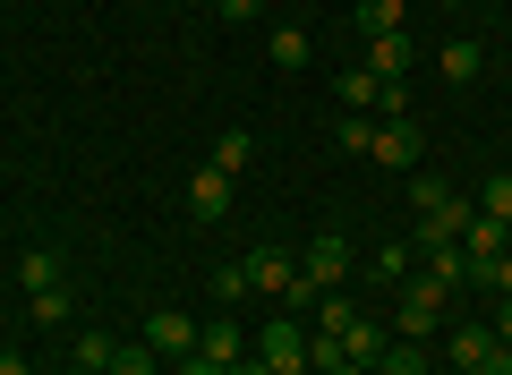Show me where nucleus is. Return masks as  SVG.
I'll use <instances>...</instances> for the list:
<instances>
[{
	"label": "nucleus",
	"instance_id": "9b49d317",
	"mask_svg": "<svg viewBox=\"0 0 512 375\" xmlns=\"http://www.w3.org/2000/svg\"><path fill=\"white\" fill-rule=\"evenodd\" d=\"M436 69H444V86H470V77L487 69V52H478L470 35H453V43H444V52H436Z\"/></svg>",
	"mask_w": 512,
	"mask_h": 375
},
{
	"label": "nucleus",
	"instance_id": "7ed1b4c3",
	"mask_svg": "<svg viewBox=\"0 0 512 375\" xmlns=\"http://www.w3.org/2000/svg\"><path fill=\"white\" fill-rule=\"evenodd\" d=\"M256 358H265V367H274V375L308 367V324H299V316H274V324H265V333H256Z\"/></svg>",
	"mask_w": 512,
	"mask_h": 375
},
{
	"label": "nucleus",
	"instance_id": "bb28decb",
	"mask_svg": "<svg viewBox=\"0 0 512 375\" xmlns=\"http://www.w3.org/2000/svg\"><path fill=\"white\" fill-rule=\"evenodd\" d=\"M111 350H120L111 333H77V367H94V375H103V367H111Z\"/></svg>",
	"mask_w": 512,
	"mask_h": 375
},
{
	"label": "nucleus",
	"instance_id": "0eeeda50",
	"mask_svg": "<svg viewBox=\"0 0 512 375\" xmlns=\"http://www.w3.org/2000/svg\"><path fill=\"white\" fill-rule=\"evenodd\" d=\"M239 265H248V290H274V299H291V282H299V256H282V248H248Z\"/></svg>",
	"mask_w": 512,
	"mask_h": 375
},
{
	"label": "nucleus",
	"instance_id": "4468645a",
	"mask_svg": "<svg viewBox=\"0 0 512 375\" xmlns=\"http://www.w3.org/2000/svg\"><path fill=\"white\" fill-rule=\"evenodd\" d=\"M376 103H384V77L376 69H342V111H367V120H376Z\"/></svg>",
	"mask_w": 512,
	"mask_h": 375
},
{
	"label": "nucleus",
	"instance_id": "f704fd0d",
	"mask_svg": "<svg viewBox=\"0 0 512 375\" xmlns=\"http://www.w3.org/2000/svg\"><path fill=\"white\" fill-rule=\"evenodd\" d=\"M231 375H274V367H265V358H239V367Z\"/></svg>",
	"mask_w": 512,
	"mask_h": 375
},
{
	"label": "nucleus",
	"instance_id": "6ab92c4d",
	"mask_svg": "<svg viewBox=\"0 0 512 375\" xmlns=\"http://www.w3.org/2000/svg\"><path fill=\"white\" fill-rule=\"evenodd\" d=\"M350 324H359V307H350L342 290H325V299H316V324H308V333H350Z\"/></svg>",
	"mask_w": 512,
	"mask_h": 375
},
{
	"label": "nucleus",
	"instance_id": "6e6552de",
	"mask_svg": "<svg viewBox=\"0 0 512 375\" xmlns=\"http://www.w3.org/2000/svg\"><path fill=\"white\" fill-rule=\"evenodd\" d=\"M231 188H239V179L205 162V171L188 179V214H197V222H222V214H231Z\"/></svg>",
	"mask_w": 512,
	"mask_h": 375
},
{
	"label": "nucleus",
	"instance_id": "72a5a7b5",
	"mask_svg": "<svg viewBox=\"0 0 512 375\" xmlns=\"http://www.w3.org/2000/svg\"><path fill=\"white\" fill-rule=\"evenodd\" d=\"M0 375H26V358H18V350H0Z\"/></svg>",
	"mask_w": 512,
	"mask_h": 375
},
{
	"label": "nucleus",
	"instance_id": "f3484780",
	"mask_svg": "<svg viewBox=\"0 0 512 375\" xmlns=\"http://www.w3.org/2000/svg\"><path fill=\"white\" fill-rule=\"evenodd\" d=\"M384 350H393V341H384V324H367V316H359V324L342 333V358H359V367H376Z\"/></svg>",
	"mask_w": 512,
	"mask_h": 375
},
{
	"label": "nucleus",
	"instance_id": "cd10ccee",
	"mask_svg": "<svg viewBox=\"0 0 512 375\" xmlns=\"http://www.w3.org/2000/svg\"><path fill=\"white\" fill-rule=\"evenodd\" d=\"M444 197H453V188H444V179H427V171H410V205H419V214H436Z\"/></svg>",
	"mask_w": 512,
	"mask_h": 375
},
{
	"label": "nucleus",
	"instance_id": "4be33fe9",
	"mask_svg": "<svg viewBox=\"0 0 512 375\" xmlns=\"http://www.w3.org/2000/svg\"><path fill=\"white\" fill-rule=\"evenodd\" d=\"M461 248H470V265H478V256H504V222H487V214H478L470 231H461Z\"/></svg>",
	"mask_w": 512,
	"mask_h": 375
},
{
	"label": "nucleus",
	"instance_id": "4c0bfd02",
	"mask_svg": "<svg viewBox=\"0 0 512 375\" xmlns=\"http://www.w3.org/2000/svg\"><path fill=\"white\" fill-rule=\"evenodd\" d=\"M69 375H94V367H69Z\"/></svg>",
	"mask_w": 512,
	"mask_h": 375
},
{
	"label": "nucleus",
	"instance_id": "c9c22d12",
	"mask_svg": "<svg viewBox=\"0 0 512 375\" xmlns=\"http://www.w3.org/2000/svg\"><path fill=\"white\" fill-rule=\"evenodd\" d=\"M325 375H376V367H359V358H342V367H325Z\"/></svg>",
	"mask_w": 512,
	"mask_h": 375
},
{
	"label": "nucleus",
	"instance_id": "1a4fd4ad",
	"mask_svg": "<svg viewBox=\"0 0 512 375\" xmlns=\"http://www.w3.org/2000/svg\"><path fill=\"white\" fill-rule=\"evenodd\" d=\"M197 358H214V367H239V358H248V333H239L231 316H214V324L197 333Z\"/></svg>",
	"mask_w": 512,
	"mask_h": 375
},
{
	"label": "nucleus",
	"instance_id": "a211bd4d",
	"mask_svg": "<svg viewBox=\"0 0 512 375\" xmlns=\"http://www.w3.org/2000/svg\"><path fill=\"white\" fill-rule=\"evenodd\" d=\"M410 0H359V35H402Z\"/></svg>",
	"mask_w": 512,
	"mask_h": 375
},
{
	"label": "nucleus",
	"instance_id": "58836bf2",
	"mask_svg": "<svg viewBox=\"0 0 512 375\" xmlns=\"http://www.w3.org/2000/svg\"><path fill=\"white\" fill-rule=\"evenodd\" d=\"M291 375H316V367H291Z\"/></svg>",
	"mask_w": 512,
	"mask_h": 375
},
{
	"label": "nucleus",
	"instance_id": "9d476101",
	"mask_svg": "<svg viewBox=\"0 0 512 375\" xmlns=\"http://www.w3.org/2000/svg\"><path fill=\"white\" fill-rule=\"evenodd\" d=\"M367 273H376L384 290H393V282H410V273H419V248H410V239H384V248L367 256Z\"/></svg>",
	"mask_w": 512,
	"mask_h": 375
},
{
	"label": "nucleus",
	"instance_id": "f257e3e1",
	"mask_svg": "<svg viewBox=\"0 0 512 375\" xmlns=\"http://www.w3.org/2000/svg\"><path fill=\"white\" fill-rule=\"evenodd\" d=\"M444 307H453V290L427 282V273H410V282H393V324H402V341H427L444 324Z\"/></svg>",
	"mask_w": 512,
	"mask_h": 375
},
{
	"label": "nucleus",
	"instance_id": "dca6fc26",
	"mask_svg": "<svg viewBox=\"0 0 512 375\" xmlns=\"http://www.w3.org/2000/svg\"><path fill=\"white\" fill-rule=\"evenodd\" d=\"M26 324H69V282H52V290H26Z\"/></svg>",
	"mask_w": 512,
	"mask_h": 375
},
{
	"label": "nucleus",
	"instance_id": "c756f323",
	"mask_svg": "<svg viewBox=\"0 0 512 375\" xmlns=\"http://www.w3.org/2000/svg\"><path fill=\"white\" fill-rule=\"evenodd\" d=\"M487 333H495V341H504V350H512V299L495 307V324H487Z\"/></svg>",
	"mask_w": 512,
	"mask_h": 375
},
{
	"label": "nucleus",
	"instance_id": "ddd939ff",
	"mask_svg": "<svg viewBox=\"0 0 512 375\" xmlns=\"http://www.w3.org/2000/svg\"><path fill=\"white\" fill-rule=\"evenodd\" d=\"M248 162H256V128H222V137H214V171H248Z\"/></svg>",
	"mask_w": 512,
	"mask_h": 375
},
{
	"label": "nucleus",
	"instance_id": "c85d7f7f",
	"mask_svg": "<svg viewBox=\"0 0 512 375\" xmlns=\"http://www.w3.org/2000/svg\"><path fill=\"white\" fill-rule=\"evenodd\" d=\"M214 299H222V307L248 299V265H222V273H214Z\"/></svg>",
	"mask_w": 512,
	"mask_h": 375
},
{
	"label": "nucleus",
	"instance_id": "f8f14e48",
	"mask_svg": "<svg viewBox=\"0 0 512 375\" xmlns=\"http://www.w3.org/2000/svg\"><path fill=\"white\" fill-rule=\"evenodd\" d=\"M495 350H504V341H495L487 324H453V375H461V367H487Z\"/></svg>",
	"mask_w": 512,
	"mask_h": 375
},
{
	"label": "nucleus",
	"instance_id": "5701e85b",
	"mask_svg": "<svg viewBox=\"0 0 512 375\" xmlns=\"http://www.w3.org/2000/svg\"><path fill=\"white\" fill-rule=\"evenodd\" d=\"M470 282H478V290H495V299H512V256H478Z\"/></svg>",
	"mask_w": 512,
	"mask_h": 375
},
{
	"label": "nucleus",
	"instance_id": "39448f33",
	"mask_svg": "<svg viewBox=\"0 0 512 375\" xmlns=\"http://www.w3.org/2000/svg\"><path fill=\"white\" fill-rule=\"evenodd\" d=\"M342 273H350V248H342L333 231L299 248V282H308V290H342Z\"/></svg>",
	"mask_w": 512,
	"mask_h": 375
},
{
	"label": "nucleus",
	"instance_id": "473e14b6",
	"mask_svg": "<svg viewBox=\"0 0 512 375\" xmlns=\"http://www.w3.org/2000/svg\"><path fill=\"white\" fill-rule=\"evenodd\" d=\"M180 375H231V367H214V358H180Z\"/></svg>",
	"mask_w": 512,
	"mask_h": 375
},
{
	"label": "nucleus",
	"instance_id": "e433bc0d",
	"mask_svg": "<svg viewBox=\"0 0 512 375\" xmlns=\"http://www.w3.org/2000/svg\"><path fill=\"white\" fill-rule=\"evenodd\" d=\"M504 256H512V222H504Z\"/></svg>",
	"mask_w": 512,
	"mask_h": 375
},
{
	"label": "nucleus",
	"instance_id": "412c9836",
	"mask_svg": "<svg viewBox=\"0 0 512 375\" xmlns=\"http://www.w3.org/2000/svg\"><path fill=\"white\" fill-rule=\"evenodd\" d=\"M18 282H26V290H52V282H60V256H52V248H26V256H18Z\"/></svg>",
	"mask_w": 512,
	"mask_h": 375
},
{
	"label": "nucleus",
	"instance_id": "393cba45",
	"mask_svg": "<svg viewBox=\"0 0 512 375\" xmlns=\"http://www.w3.org/2000/svg\"><path fill=\"white\" fill-rule=\"evenodd\" d=\"M103 375H154V350L146 341H120V350H111V367Z\"/></svg>",
	"mask_w": 512,
	"mask_h": 375
},
{
	"label": "nucleus",
	"instance_id": "2f4dec72",
	"mask_svg": "<svg viewBox=\"0 0 512 375\" xmlns=\"http://www.w3.org/2000/svg\"><path fill=\"white\" fill-rule=\"evenodd\" d=\"M222 18H231V26H248V18H256V0H222Z\"/></svg>",
	"mask_w": 512,
	"mask_h": 375
},
{
	"label": "nucleus",
	"instance_id": "20e7f679",
	"mask_svg": "<svg viewBox=\"0 0 512 375\" xmlns=\"http://www.w3.org/2000/svg\"><path fill=\"white\" fill-rule=\"evenodd\" d=\"M197 333L205 324H188V307H154L146 316V350L154 358H197Z\"/></svg>",
	"mask_w": 512,
	"mask_h": 375
},
{
	"label": "nucleus",
	"instance_id": "7c9ffc66",
	"mask_svg": "<svg viewBox=\"0 0 512 375\" xmlns=\"http://www.w3.org/2000/svg\"><path fill=\"white\" fill-rule=\"evenodd\" d=\"M461 375H512V350H495L487 367H461Z\"/></svg>",
	"mask_w": 512,
	"mask_h": 375
},
{
	"label": "nucleus",
	"instance_id": "a878e982",
	"mask_svg": "<svg viewBox=\"0 0 512 375\" xmlns=\"http://www.w3.org/2000/svg\"><path fill=\"white\" fill-rule=\"evenodd\" d=\"M333 137H342V154H367V137H376V120H367V111H350V120H333Z\"/></svg>",
	"mask_w": 512,
	"mask_h": 375
},
{
	"label": "nucleus",
	"instance_id": "b1692460",
	"mask_svg": "<svg viewBox=\"0 0 512 375\" xmlns=\"http://www.w3.org/2000/svg\"><path fill=\"white\" fill-rule=\"evenodd\" d=\"M376 375H427V358H419V341H393V350L376 358Z\"/></svg>",
	"mask_w": 512,
	"mask_h": 375
},
{
	"label": "nucleus",
	"instance_id": "423d86ee",
	"mask_svg": "<svg viewBox=\"0 0 512 375\" xmlns=\"http://www.w3.org/2000/svg\"><path fill=\"white\" fill-rule=\"evenodd\" d=\"M359 69H376L384 86H402V77L419 69V43H410V35H367V60H359Z\"/></svg>",
	"mask_w": 512,
	"mask_h": 375
},
{
	"label": "nucleus",
	"instance_id": "f03ea898",
	"mask_svg": "<svg viewBox=\"0 0 512 375\" xmlns=\"http://www.w3.org/2000/svg\"><path fill=\"white\" fill-rule=\"evenodd\" d=\"M367 154H376L384 171H419L427 137H419V120H376V137H367Z\"/></svg>",
	"mask_w": 512,
	"mask_h": 375
},
{
	"label": "nucleus",
	"instance_id": "aec40b11",
	"mask_svg": "<svg viewBox=\"0 0 512 375\" xmlns=\"http://www.w3.org/2000/svg\"><path fill=\"white\" fill-rule=\"evenodd\" d=\"M478 214H487V222H512V171L478 179Z\"/></svg>",
	"mask_w": 512,
	"mask_h": 375
},
{
	"label": "nucleus",
	"instance_id": "2eb2a0df",
	"mask_svg": "<svg viewBox=\"0 0 512 375\" xmlns=\"http://www.w3.org/2000/svg\"><path fill=\"white\" fill-rule=\"evenodd\" d=\"M265 60H274V69H308V26H274V35H265Z\"/></svg>",
	"mask_w": 512,
	"mask_h": 375
}]
</instances>
